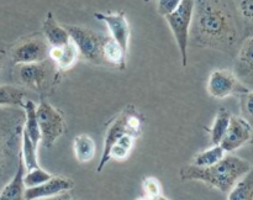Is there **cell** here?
Instances as JSON below:
<instances>
[{
    "label": "cell",
    "mask_w": 253,
    "mask_h": 200,
    "mask_svg": "<svg viewBox=\"0 0 253 200\" xmlns=\"http://www.w3.org/2000/svg\"><path fill=\"white\" fill-rule=\"evenodd\" d=\"M249 160L234 155H225L224 158L209 167L188 164L180 168L179 175L183 182L198 180L221 193H229L234 185L251 169Z\"/></svg>",
    "instance_id": "obj_2"
},
{
    "label": "cell",
    "mask_w": 253,
    "mask_h": 200,
    "mask_svg": "<svg viewBox=\"0 0 253 200\" xmlns=\"http://www.w3.org/2000/svg\"><path fill=\"white\" fill-rule=\"evenodd\" d=\"M225 155H226V152H225L221 146L214 145L209 150L202 151V152L198 153L194 160H193L192 164L197 165V167H209V165L219 162L221 158H224Z\"/></svg>",
    "instance_id": "obj_26"
},
{
    "label": "cell",
    "mask_w": 253,
    "mask_h": 200,
    "mask_svg": "<svg viewBox=\"0 0 253 200\" xmlns=\"http://www.w3.org/2000/svg\"><path fill=\"white\" fill-rule=\"evenodd\" d=\"M68 31L71 40L78 48L79 56L85 61L95 64V66H106L103 56L104 43L108 40V35L99 34L90 29L83 26H64Z\"/></svg>",
    "instance_id": "obj_3"
},
{
    "label": "cell",
    "mask_w": 253,
    "mask_h": 200,
    "mask_svg": "<svg viewBox=\"0 0 253 200\" xmlns=\"http://www.w3.org/2000/svg\"><path fill=\"white\" fill-rule=\"evenodd\" d=\"M4 56H5V52L2 51V49H0V71H1L2 68V59H4Z\"/></svg>",
    "instance_id": "obj_32"
},
{
    "label": "cell",
    "mask_w": 253,
    "mask_h": 200,
    "mask_svg": "<svg viewBox=\"0 0 253 200\" xmlns=\"http://www.w3.org/2000/svg\"><path fill=\"white\" fill-rule=\"evenodd\" d=\"M26 90L15 85L0 84V106H24Z\"/></svg>",
    "instance_id": "obj_23"
},
{
    "label": "cell",
    "mask_w": 253,
    "mask_h": 200,
    "mask_svg": "<svg viewBox=\"0 0 253 200\" xmlns=\"http://www.w3.org/2000/svg\"><path fill=\"white\" fill-rule=\"evenodd\" d=\"M73 150L79 163H88L95 156V142L89 135L82 133L74 138Z\"/></svg>",
    "instance_id": "obj_20"
},
{
    "label": "cell",
    "mask_w": 253,
    "mask_h": 200,
    "mask_svg": "<svg viewBox=\"0 0 253 200\" xmlns=\"http://www.w3.org/2000/svg\"><path fill=\"white\" fill-rule=\"evenodd\" d=\"M182 0H157V12L161 16L166 17L170 12L174 11Z\"/></svg>",
    "instance_id": "obj_30"
},
{
    "label": "cell",
    "mask_w": 253,
    "mask_h": 200,
    "mask_svg": "<svg viewBox=\"0 0 253 200\" xmlns=\"http://www.w3.org/2000/svg\"><path fill=\"white\" fill-rule=\"evenodd\" d=\"M128 110H130V105H128L127 108L124 109V110L121 111L116 118H114L113 121L109 123L105 132V138H104L103 153H101V158L100 160H99L98 167H96V172H101V170L104 169V167L106 165V163L110 160L109 153H110V150L111 147H113L114 143H115L121 136L125 135V133L131 135L130 128H128V123H127Z\"/></svg>",
    "instance_id": "obj_10"
},
{
    "label": "cell",
    "mask_w": 253,
    "mask_h": 200,
    "mask_svg": "<svg viewBox=\"0 0 253 200\" xmlns=\"http://www.w3.org/2000/svg\"><path fill=\"white\" fill-rule=\"evenodd\" d=\"M247 143H253V127L242 116L232 115L220 146L226 153H231Z\"/></svg>",
    "instance_id": "obj_9"
},
{
    "label": "cell",
    "mask_w": 253,
    "mask_h": 200,
    "mask_svg": "<svg viewBox=\"0 0 253 200\" xmlns=\"http://www.w3.org/2000/svg\"><path fill=\"white\" fill-rule=\"evenodd\" d=\"M208 93L211 98L225 99L232 95H240L250 89L239 80L234 72L227 69H216L210 73L207 84Z\"/></svg>",
    "instance_id": "obj_7"
},
{
    "label": "cell",
    "mask_w": 253,
    "mask_h": 200,
    "mask_svg": "<svg viewBox=\"0 0 253 200\" xmlns=\"http://www.w3.org/2000/svg\"><path fill=\"white\" fill-rule=\"evenodd\" d=\"M142 189L146 197L156 200L160 197H162V185L160 180L155 177H147L142 180Z\"/></svg>",
    "instance_id": "obj_29"
},
{
    "label": "cell",
    "mask_w": 253,
    "mask_h": 200,
    "mask_svg": "<svg viewBox=\"0 0 253 200\" xmlns=\"http://www.w3.org/2000/svg\"><path fill=\"white\" fill-rule=\"evenodd\" d=\"M25 172H26V168H25L21 153L19 152L17 167L14 177L0 192V200H25V189H26L24 183Z\"/></svg>",
    "instance_id": "obj_14"
},
{
    "label": "cell",
    "mask_w": 253,
    "mask_h": 200,
    "mask_svg": "<svg viewBox=\"0 0 253 200\" xmlns=\"http://www.w3.org/2000/svg\"><path fill=\"white\" fill-rule=\"evenodd\" d=\"M231 113L227 109L221 108L217 111L215 120L212 122V126L208 128L210 133V141H211L212 146L220 145L221 140L224 138L225 133H226L227 127L230 125V120H231Z\"/></svg>",
    "instance_id": "obj_21"
},
{
    "label": "cell",
    "mask_w": 253,
    "mask_h": 200,
    "mask_svg": "<svg viewBox=\"0 0 253 200\" xmlns=\"http://www.w3.org/2000/svg\"><path fill=\"white\" fill-rule=\"evenodd\" d=\"M103 56L106 62V66L125 69L127 51H125L115 40L111 39V36H109L106 42L104 43Z\"/></svg>",
    "instance_id": "obj_17"
},
{
    "label": "cell",
    "mask_w": 253,
    "mask_h": 200,
    "mask_svg": "<svg viewBox=\"0 0 253 200\" xmlns=\"http://www.w3.org/2000/svg\"><path fill=\"white\" fill-rule=\"evenodd\" d=\"M49 44L44 37L31 36L17 42L11 49V59L15 64L35 63L48 58Z\"/></svg>",
    "instance_id": "obj_8"
},
{
    "label": "cell",
    "mask_w": 253,
    "mask_h": 200,
    "mask_svg": "<svg viewBox=\"0 0 253 200\" xmlns=\"http://www.w3.org/2000/svg\"><path fill=\"white\" fill-rule=\"evenodd\" d=\"M193 14H194V0H182L179 6L165 17L179 48L183 67L188 66V44H189Z\"/></svg>",
    "instance_id": "obj_5"
},
{
    "label": "cell",
    "mask_w": 253,
    "mask_h": 200,
    "mask_svg": "<svg viewBox=\"0 0 253 200\" xmlns=\"http://www.w3.org/2000/svg\"><path fill=\"white\" fill-rule=\"evenodd\" d=\"M17 76L20 81L27 88L43 94L51 86L56 85L59 71L49 58L35 63L17 64Z\"/></svg>",
    "instance_id": "obj_4"
},
{
    "label": "cell",
    "mask_w": 253,
    "mask_h": 200,
    "mask_svg": "<svg viewBox=\"0 0 253 200\" xmlns=\"http://www.w3.org/2000/svg\"><path fill=\"white\" fill-rule=\"evenodd\" d=\"M227 194V200H253V167Z\"/></svg>",
    "instance_id": "obj_22"
},
{
    "label": "cell",
    "mask_w": 253,
    "mask_h": 200,
    "mask_svg": "<svg viewBox=\"0 0 253 200\" xmlns=\"http://www.w3.org/2000/svg\"><path fill=\"white\" fill-rule=\"evenodd\" d=\"M49 178H52L51 173L42 169L41 167L34 168V169H30L27 170V173H25V177H24L25 187L26 188L36 187V185H40L42 184V183L47 182Z\"/></svg>",
    "instance_id": "obj_27"
},
{
    "label": "cell",
    "mask_w": 253,
    "mask_h": 200,
    "mask_svg": "<svg viewBox=\"0 0 253 200\" xmlns=\"http://www.w3.org/2000/svg\"><path fill=\"white\" fill-rule=\"evenodd\" d=\"M96 20L104 22L110 31L111 39L115 40L125 51L128 48L130 41V25L123 11L120 12H95L94 14Z\"/></svg>",
    "instance_id": "obj_12"
},
{
    "label": "cell",
    "mask_w": 253,
    "mask_h": 200,
    "mask_svg": "<svg viewBox=\"0 0 253 200\" xmlns=\"http://www.w3.org/2000/svg\"><path fill=\"white\" fill-rule=\"evenodd\" d=\"M73 187L74 182L71 178L52 175V178H49L47 182L42 183V184L32 188H26L25 189V200L56 197V195L62 194V193H67Z\"/></svg>",
    "instance_id": "obj_13"
},
{
    "label": "cell",
    "mask_w": 253,
    "mask_h": 200,
    "mask_svg": "<svg viewBox=\"0 0 253 200\" xmlns=\"http://www.w3.org/2000/svg\"><path fill=\"white\" fill-rule=\"evenodd\" d=\"M241 31L231 0H194L189 34L194 44L234 53Z\"/></svg>",
    "instance_id": "obj_1"
},
{
    "label": "cell",
    "mask_w": 253,
    "mask_h": 200,
    "mask_svg": "<svg viewBox=\"0 0 253 200\" xmlns=\"http://www.w3.org/2000/svg\"><path fill=\"white\" fill-rule=\"evenodd\" d=\"M22 108L25 110V125L22 128L26 131L32 142L39 146V143L41 142V132H40L39 121H37V105L32 100L27 99V100H25Z\"/></svg>",
    "instance_id": "obj_19"
},
{
    "label": "cell",
    "mask_w": 253,
    "mask_h": 200,
    "mask_svg": "<svg viewBox=\"0 0 253 200\" xmlns=\"http://www.w3.org/2000/svg\"><path fill=\"white\" fill-rule=\"evenodd\" d=\"M136 200H153V199H151V198H148V197H146V195H143V197H138Z\"/></svg>",
    "instance_id": "obj_33"
},
{
    "label": "cell",
    "mask_w": 253,
    "mask_h": 200,
    "mask_svg": "<svg viewBox=\"0 0 253 200\" xmlns=\"http://www.w3.org/2000/svg\"><path fill=\"white\" fill-rule=\"evenodd\" d=\"M20 153H21L25 168L27 170L40 167L39 160H37V146L32 142L24 128L21 132V151Z\"/></svg>",
    "instance_id": "obj_24"
},
{
    "label": "cell",
    "mask_w": 253,
    "mask_h": 200,
    "mask_svg": "<svg viewBox=\"0 0 253 200\" xmlns=\"http://www.w3.org/2000/svg\"><path fill=\"white\" fill-rule=\"evenodd\" d=\"M42 31H43V37L48 42L49 47L63 46L71 41V36L66 27L57 22L51 11L47 12L46 17H44L43 24H42Z\"/></svg>",
    "instance_id": "obj_16"
},
{
    "label": "cell",
    "mask_w": 253,
    "mask_h": 200,
    "mask_svg": "<svg viewBox=\"0 0 253 200\" xmlns=\"http://www.w3.org/2000/svg\"><path fill=\"white\" fill-rule=\"evenodd\" d=\"M48 58L56 64L59 72H64L74 67L79 58V52L73 41H69L68 43L63 46H53L49 47Z\"/></svg>",
    "instance_id": "obj_15"
},
{
    "label": "cell",
    "mask_w": 253,
    "mask_h": 200,
    "mask_svg": "<svg viewBox=\"0 0 253 200\" xmlns=\"http://www.w3.org/2000/svg\"><path fill=\"white\" fill-rule=\"evenodd\" d=\"M35 200H72L71 197H69L67 193H62V194L56 195V197H51V198H40V199H35Z\"/></svg>",
    "instance_id": "obj_31"
},
{
    "label": "cell",
    "mask_w": 253,
    "mask_h": 200,
    "mask_svg": "<svg viewBox=\"0 0 253 200\" xmlns=\"http://www.w3.org/2000/svg\"><path fill=\"white\" fill-rule=\"evenodd\" d=\"M245 37L253 36V0H231Z\"/></svg>",
    "instance_id": "obj_18"
},
{
    "label": "cell",
    "mask_w": 253,
    "mask_h": 200,
    "mask_svg": "<svg viewBox=\"0 0 253 200\" xmlns=\"http://www.w3.org/2000/svg\"><path fill=\"white\" fill-rule=\"evenodd\" d=\"M135 141L136 137H133L132 135H128V133H125V135L121 136L114 143L113 147H111L110 153H109L110 160H125L130 156L131 151H132L133 146H135Z\"/></svg>",
    "instance_id": "obj_25"
},
{
    "label": "cell",
    "mask_w": 253,
    "mask_h": 200,
    "mask_svg": "<svg viewBox=\"0 0 253 200\" xmlns=\"http://www.w3.org/2000/svg\"><path fill=\"white\" fill-rule=\"evenodd\" d=\"M235 76L251 90L253 88V36L245 37L235 59Z\"/></svg>",
    "instance_id": "obj_11"
},
{
    "label": "cell",
    "mask_w": 253,
    "mask_h": 200,
    "mask_svg": "<svg viewBox=\"0 0 253 200\" xmlns=\"http://www.w3.org/2000/svg\"><path fill=\"white\" fill-rule=\"evenodd\" d=\"M36 114L42 145L47 148H51L54 142L66 132V122H64L63 115L61 111L53 108L44 99L40 101Z\"/></svg>",
    "instance_id": "obj_6"
},
{
    "label": "cell",
    "mask_w": 253,
    "mask_h": 200,
    "mask_svg": "<svg viewBox=\"0 0 253 200\" xmlns=\"http://www.w3.org/2000/svg\"><path fill=\"white\" fill-rule=\"evenodd\" d=\"M241 116L253 127V90H249L239 95Z\"/></svg>",
    "instance_id": "obj_28"
},
{
    "label": "cell",
    "mask_w": 253,
    "mask_h": 200,
    "mask_svg": "<svg viewBox=\"0 0 253 200\" xmlns=\"http://www.w3.org/2000/svg\"><path fill=\"white\" fill-rule=\"evenodd\" d=\"M145 1H146V2H148V1H151V0H145Z\"/></svg>",
    "instance_id": "obj_34"
}]
</instances>
